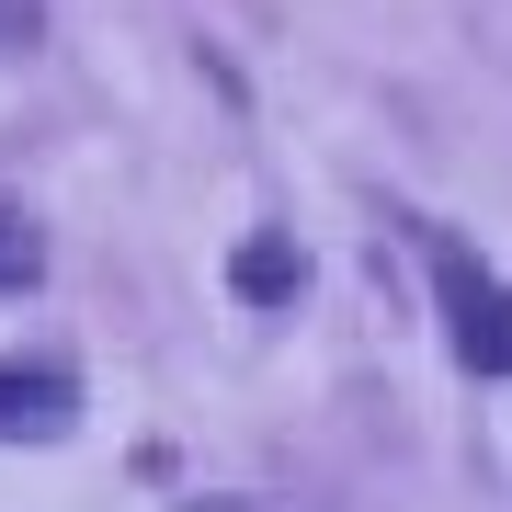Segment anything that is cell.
Returning <instances> with one entry per match:
<instances>
[{
  "mask_svg": "<svg viewBox=\"0 0 512 512\" xmlns=\"http://www.w3.org/2000/svg\"><path fill=\"white\" fill-rule=\"evenodd\" d=\"M433 296H444V342H456V365L512 376V285L490 274V262L456 251V239H433Z\"/></svg>",
  "mask_w": 512,
  "mask_h": 512,
  "instance_id": "cell-1",
  "label": "cell"
},
{
  "mask_svg": "<svg viewBox=\"0 0 512 512\" xmlns=\"http://www.w3.org/2000/svg\"><path fill=\"white\" fill-rule=\"evenodd\" d=\"M12 274H35V228H12V217H0V285H12Z\"/></svg>",
  "mask_w": 512,
  "mask_h": 512,
  "instance_id": "cell-4",
  "label": "cell"
},
{
  "mask_svg": "<svg viewBox=\"0 0 512 512\" xmlns=\"http://www.w3.org/2000/svg\"><path fill=\"white\" fill-rule=\"evenodd\" d=\"M183 512H262V501H183Z\"/></svg>",
  "mask_w": 512,
  "mask_h": 512,
  "instance_id": "cell-5",
  "label": "cell"
},
{
  "mask_svg": "<svg viewBox=\"0 0 512 512\" xmlns=\"http://www.w3.org/2000/svg\"><path fill=\"white\" fill-rule=\"evenodd\" d=\"M228 285L251 296V308H274V296L308 285V262H296V239H239V251H228Z\"/></svg>",
  "mask_w": 512,
  "mask_h": 512,
  "instance_id": "cell-3",
  "label": "cell"
},
{
  "mask_svg": "<svg viewBox=\"0 0 512 512\" xmlns=\"http://www.w3.org/2000/svg\"><path fill=\"white\" fill-rule=\"evenodd\" d=\"M57 433H80V387L0 365V444H57Z\"/></svg>",
  "mask_w": 512,
  "mask_h": 512,
  "instance_id": "cell-2",
  "label": "cell"
}]
</instances>
